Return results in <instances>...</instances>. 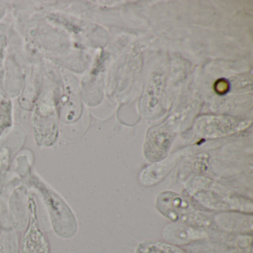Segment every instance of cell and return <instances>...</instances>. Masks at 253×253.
I'll return each instance as SVG.
<instances>
[{"label":"cell","mask_w":253,"mask_h":253,"mask_svg":"<svg viewBox=\"0 0 253 253\" xmlns=\"http://www.w3.org/2000/svg\"><path fill=\"white\" fill-rule=\"evenodd\" d=\"M217 91L219 93H224L228 89L227 83L225 81H218L217 82Z\"/></svg>","instance_id":"5b68a950"},{"label":"cell","mask_w":253,"mask_h":253,"mask_svg":"<svg viewBox=\"0 0 253 253\" xmlns=\"http://www.w3.org/2000/svg\"><path fill=\"white\" fill-rule=\"evenodd\" d=\"M36 187L41 191L44 199L50 209L53 226L60 236L68 238L76 231V220L67 205L54 192L42 182H35Z\"/></svg>","instance_id":"6da1fadb"},{"label":"cell","mask_w":253,"mask_h":253,"mask_svg":"<svg viewBox=\"0 0 253 253\" xmlns=\"http://www.w3.org/2000/svg\"><path fill=\"white\" fill-rule=\"evenodd\" d=\"M23 253H48V244L35 222L25 235Z\"/></svg>","instance_id":"3957f363"},{"label":"cell","mask_w":253,"mask_h":253,"mask_svg":"<svg viewBox=\"0 0 253 253\" xmlns=\"http://www.w3.org/2000/svg\"><path fill=\"white\" fill-rule=\"evenodd\" d=\"M158 207L166 216L174 220L185 223H197V215L193 209L178 195L171 192L164 193L160 196Z\"/></svg>","instance_id":"7a4b0ae2"},{"label":"cell","mask_w":253,"mask_h":253,"mask_svg":"<svg viewBox=\"0 0 253 253\" xmlns=\"http://www.w3.org/2000/svg\"><path fill=\"white\" fill-rule=\"evenodd\" d=\"M137 253H183L181 250L168 244L161 243H147L142 244Z\"/></svg>","instance_id":"277c9868"}]
</instances>
